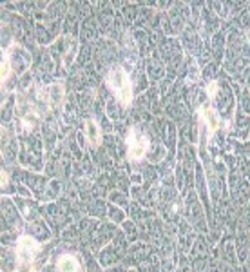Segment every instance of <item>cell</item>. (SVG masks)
I'll return each mask as SVG.
<instances>
[{"instance_id":"8992f818","label":"cell","mask_w":250,"mask_h":272,"mask_svg":"<svg viewBox=\"0 0 250 272\" xmlns=\"http://www.w3.org/2000/svg\"><path fill=\"white\" fill-rule=\"evenodd\" d=\"M147 73H149V77L152 78V80H158V78L163 77L165 67H163V62L160 60L158 54H154V56H150L149 58V64H147Z\"/></svg>"},{"instance_id":"277c9868","label":"cell","mask_w":250,"mask_h":272,"mask_svg":"<svg viewBox=\"0 0 250 272\" xmlns=\"http://www.w3.org/2000/svg\"><path fill=\"white\" fill-rule=\"evenodd\" d=\"M161 56H163L171 65L179 64L181 53H179V46L176 44V40H173V38L163 40V46H161Z\"/></svg>"},{"instance_id":"8fae6325","label":"cell","mask_w":250,"mask_h":272,"mask_svg":"<svg viewBox=\"0 0 250 272\" xmlns=\"http://www.w3.org/2000/svg\"><path fill=\"white\" fill-rule=\"evenodd\" d=\"M212 6L218 9V15H221V17H226V4H218V2H216V4H212Z\"/></svg>"},{"instance_id":"5b68a950","label":"cell","mask_w":250,"mask_h":272,"mask_svg":"<svg viewBox=\"0 0 250 272\" xmlns=\"http://www.w3.org/2000/svg\"><path fill=\"white\" fill-rule=\"evenodd\" d=\"M56 272H83V269L76 256L64 254L56 261Z\"/></svg>"},{"instance_id":"ba28073f","label":"cell","mask_w":250,"mask_h":272,"mask_svg":"<svg viewBox=\"0 0 250 272\" xmlns=\"http://www.w3.org/2000/svg\"><path fill=\"white\" fill-rule=\"evenodd\" d=\"M96 35H98V31H96L95 22L87 18V20H85V24H83V29H82V38L89 42V40H95Z\"/></svg>"},{"instance_id":"9a60e30c","label":"cell","mask_w":250,"mask_h":272,"mask_svg":"<svg viewBox=\"0 0 250 272\" xmlns=\"http://www.w3.org/2000/svg\"><path fill=\"white\" fill-rule=\"evenodd\" d=\"M245 78H247V83L250 85V67L247 69V73H245Z\"/></svg>"},{"instance_id":"3957f363","label":"cell","mask_w":250,"mask_h":272,"mask_svg":"<svg viewBox=\"0 0 250 272\" xmlns=\"http://www.w3.org/2000/svg\"><path fill=\"white\" fill-rule=\"evenodd\" d=\"M127 147H129V156H131V160L138 162L143 154L149 151L150 143H149V140H147V136L142 133V129H140V127H134V129L129 133Z\"/></svg>"},{"instance_id":"7c38bea8","label":"cell","mask_w":250,"mask_h":272,"mask_svg":"<svg viewBox=\"0 0 250 272\" xmlns=\"http://www.w3.org/2000/svg\"><path fill=\"white\" fill-rule=\"evenodd\" d=\"M111 216H113V219H116V221H122V219H124V213L118 211V209H111Z\"/></svg>"},{"instance_id":"30bf717a","label":"cell","mask_w":250,"mask_h":272,"mask_svg":"<svg viewBox=\"0 0 250 272\" xmlns=\"http://www.w3.org/2000/svg\"><path fill=\"white\" fill-rule=\"evenodd\" d=\"M87 133H89V138L93 136V142L96 143L98 138H96V124L95 122H87Z\"/></svg>"},{"instance_id":"9c48e42d","label":"cell","mask_w":250,"mask_h":272,"mask_svg":"<svg viewBox=\"0 0 250 272\" xmlns=\"http://www.w3.org/2000/svg\"><path fill=\"white\" fill-rule=\"evenodd\" d=\"M214 54H216V58H221V54H223V35H221V33H218V35H216Z\"/></svg>"},{"instance_id":"4fadbf2b","label":"cell","mask_w":250,"mask_h":272,"mask_svg":"<svg viewBox=\"0 0 250 272\" xmlns=\"http://www.w3.org/2000/svg\"><path fill=\"white\" fill-rule=\"evenodd\" d=\"M11 104H13L11 100H7L6 109H2V111H6L4 114H2V116H4V120H9V118H11Z\"/></svg>"},{"instance_id":"6da1fadb","label":"cell","mask_w":250,"mask_h":272,"mask_svg":"<svg viewBox=\"0 0 250 272\" xmlns=\"http://www.w3.org/2000/svg\"><path fill=\"white\" fill-rule=\"evenodd\" d=\"M107 83H109V89L116 95V100H118L122 106H129V104H131L132 85L122 65H116V67H111V69H109Z\"/></svg>"},{"instance_id":"5bb4252c","label":"cell","mask_w":250,"mask_h":272,"mask_svg":"<svg viewBox=\"0 0 250 272\" xmlns=\"http://www.w3.org/2000/svg\"><path fill=\"white\" fill-rule=\"evenodd\" d=\"M111 200H114V201H120V203H125V198H124V194H118V192H114V194L111 196Z\"/></svg>"},{"instance_id":"52a82bcc","label":"cell","mask_w":250,"mask_h":272,"mask_svg":"<svg viewBox=\"0 0 250 272\" xmlns=\"http://www.w3.org/2000/svg\"><path fill=\"white\" fill-rule=\"evenodd\" d=\"M185 46H187V49H189V53H192V54L200 53V42H198V36L194 35L191 29L185 33Z\"/></svg>"},{"instance_id":"7a4b0ae2","label":"cell","mask_w":250,"mask_h":272,"mask_svg":"<svg viewBox=\"0 0 250 272\" xmlns=\"http://www.w3.org/2000/svg\"><path fill=\"white\" fill-rule=\"evenodd\" d=\"M38 248H40V245L29 236H24L20 242H18V252H17L18 263L17 265L20 271L22 272L29 271V267H31V263H33V260H35Z\"/></svg>"}]
</instances>
